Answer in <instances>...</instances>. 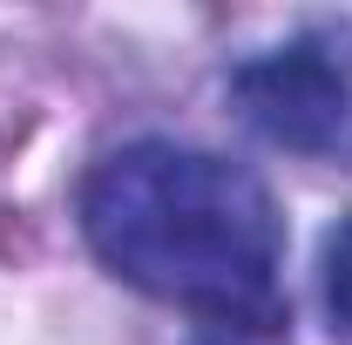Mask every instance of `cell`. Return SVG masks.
<instances>
[{
	"label": "cell",
	"mask_w": 352,
	"mask_h": 345,
	"mask_svg": "<svg viewBox=\"0 0 352 345\" xmlns=\"http://www.w3.org/2000/svg\"><path fill=\"white\" fill-rule=\"evenodd\" d=\"M82 237L122 285L210 325H285V216L217 149L129 142L82 183Z\"/></svg>",
	"instance_id": "6da1fadb"
},
{
	"label": "cell",
	"mask_w": 352,
	"mask_h": 345,
	"mask_svg": "<svg viewBox=\"0 0 352 345\" xmlns=\"http://www.w3.org/2000/svg\"><path fill=\"white\" fill-rule=\"evenodd\" d=\"M230 102L264 142L298 156H332L352 135V47L332 34L264 47L230 75Z\"/></svg>",
	"instance_id": "7a4b0ae2"
},
{
	"label": "cell",
	"mask_w": 352,
	"mask_h": 345,
	"mask_svg": "<svg viewBox=\"0 0 352 345\" xmlns=\"http://www.w3.org/2000/svg\"><path fill=\"white\" fill-rule=\"evenodd\" d=\"M318 298H325V318L352 332V216H339L318 244Z\"/></svg>",
	"instance_id": "3957f363"
}]
</instances>
